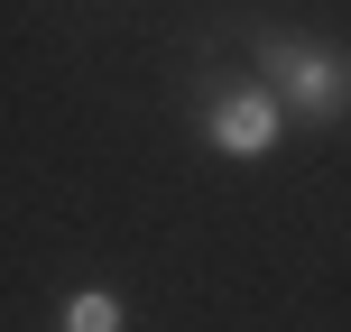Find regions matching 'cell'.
Listing matches in <instances>:
<instances>
[{
  "mask_svg": "<svg viewBox=\"0 0 351 332\" xmlns=\"http://www.w3.org/2000/svg\"><path fill=\"white\" fill-rule=\"evenodd\" d=\"M56 332H130V305L111 296V286H74V296L56 305Z\"/></svg>",
  "mask_w": 351,
  "mask_h": 332,
  "instance_id": "3",
  "label": "cell"
},
{
  "mask_svg": "<svg viewBox=\"0 0 351 332\" xmlns=\"http://www.w3.org/2000/svg\"><path fill=\"white\" fill-rule=\"evenodd\" d=\"M278 129H287V102L268 84H241V92H213V111H204V139L222 148V157H241V166H259V157H278Z\"/></svg>",
  "mask_w": 351,
  "mask_h": 332,
  "instance_id": "2",
  "label": "cell"
},
{
  "mask_svg": "<svg viewBox=\"0 0 351 332\" xmlns=\"http://www.w3.org/2000/svg\"><path fill=\"white\" fill-rule=\"evenodd\" d=\"M259 84L296 102L305 120H351V47H315V37H259Z\"/></svg>",
  "mask_w": 351,
  "mask_h": 332,
  "instance_id": "1",
  "label": "cell"
}]
</instances>
